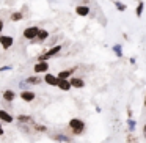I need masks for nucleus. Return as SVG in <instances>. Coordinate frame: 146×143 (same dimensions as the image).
Segmentation results:
<instances>
[{"label":"nucleus","instance_id":"obj_1","mask_svg":"<svg viewBox=\"0 0 146 143\" xmlns=\"http://www.w3.org/2000/svg\"><path fill=\"white\" fill-rule=\"evenodd\" d=\"M69 129L72 130V134L74 135H82L83 132H85V121L83 120H80V118H72V120L69 121Z\"/></svg>","mask_w":146,"mask_h":143},{"label":"nucleus","instance_id":"obj_2","mask_svg":"<svg viewBox=\"0 0 146 143\" xmlns=\"http://www.w3.org/2000/svg\"><path fill=\"white\" fill-rule=\"evenodd\" d=\"M61 49H63V46L61 44H57V46H52L49 51H46L44 54H41L38 57V61H49L52 57H55V55H58L61 52Z\"/></svg>","mask_w":146,"mask_h":143},{"label":"nucleus","instance_id":"obj_3","mask_svg":"<svg viewBox=\"0 0 146 143\" xmlns=\"http://www.w3.org/2000/svg\"><path fill=\"white\" fill-rule=\"evenodd\" d=\"M39 27L38 25H32V27H27L25 30L22 32V36L25 39H32V41H35L36 39V36H38V33H39Z\"/></svg>","mask_w":146,"mask_h":143},{"label":"nucleus","instance_id":"obj_4","mask_svg":"<svg viewBox=\"0 0 146 143\" xmlns=\"http://www.w3.org/2000/svg\"><path fill=\"white\" fill-rule=\"evenodd\" d=\"M13 44H14V38H13V36H10V35H0V46H2L5 51H8Z\"/></svg>","mask_w":146,"mask_h":143},{"label":"nucleus","instance_id":"obj_5","mask_svg":"<svg viewBox=\"0 0 146 143\" xmlns=\"http://www.w3.org/2000/svg\"><path fill=\"white\" fill-rule=\"evenodd\" d=\"M76 14L79 17H86L91 14V8H90V5H77L76 7Z\"/></svg>","mask_w":146,"mask_h":143},{"label":"nucleus","instance_id":"obj_6","mask_svg":"<svg viewBox=\"0 0 146 143\" xmlns=\"http://www.w3.org/2000/svg\"><path fill=\"white\" fill-rule=\"evenodd\" d=\"M49 61H38V63L33 66V71H35V74H42V72H47L49 71Z\"/></svg>","mask_w":146,"mask_h":143},{"label":"nucleus","instance_id":"obj_7","mask_svg":"<svg viewBox=\"0 0 146 143\" xmlns=\"http://www.w3.org/2000/svg\"><path fill=\"white\" fill-rule=\"evenodd\" d=\"M44 82L47 83V85H50V86H57L58 85V76H54V74H50V72H46Z\"/></svg>","mask_w":146,"mask_h":143},{"label":"nucleus","instance_id":"obj_8","mask_svg":"<svg viewBox=\"0 0 146 143\" xmlns=\"http://www.w3.org/2000/svg\"><path fill=\"white\" fill-rule=\"evenodd\" d=\"M71 85H72V88H77V90H80V88H83L85 86V80L82 79V77H79V76H76V77H71Z\"/></svg>","mask_w":146,"mask_h":143},{"label":"nucleus","instance_id":"obj_9","mask_svg":"<svg viewBox=\"0 0 146 143\" xmlns=\"http://www.w3.org/2000/svg\"><path fill=\"white\" fill-rule=\"evenodd\" d=\"M57 86L61 90V91H69V90L72 88L69 79H58V85H57Z\"/></svg>","mask_w":146,"mask_h":143},{"label":"nucleus","instance_id":"obj_10","mask_svg":"<svg viewBox=\"0 0 146 143\" xmlns=\"http://www.w3.org/2000/svg\"><path fill=\"white\" fill-rule=\"evenodd\" d=\"M21 98L25 102H32V101H35V93L30 91V90H24V91L21 93Z\"/></svg>","mask_w":146,"mask_h":143},{"label":"nucleus","instance_id":"obj_11","mask_svg":"<svg viewBox=\"0 0 146 143\" xmlns=\"http://www.w3.org/2000/svg\"><path fill=\"white\" fill-rule=\"evenodd\" d=\"M49 36H50V33H49L46 29H41L35 41H38V43H44V41H47V39H49Z\"/></svg>","mask_w":146,"mask_h":143},{"label":"nucleus","instance_id":"obj_12","mask_svg":"<svg viewBox=\"0 0 146 143\" xmlns=\"http://www.w3.org/2000/svg\"><path fill=\"white\" fill-rule=\"evenodd\" d=\"M76 69L77 68H72V69H63V71H60L57 76H58V79H71V77H72V72Z\"/></svg>","mask_w":146,"mask_h":143},{"label":"nucleus","instance_id":"obj_13","mask_svg":"<svg viewBox=\"0 0 146 143\" xmlns=\"http://www.w3.org/2000/svg\"><path fill=\"white\" fill-rule=\"evenodd\" d=\"M143 11H145V2H141V0H137V8H135V16L138 17H141V14H143Z\"/></svg>","mask_w":146,"mask_h":143},{"label":"nucleus","instance_id":"obj_14","mask_svg":"<svg viewBox=\"0 0 146 143\" xmlns=\"http://www.w3.org/2000/svg\"><path fill=\"white\" fill-rule=\"evenodd\" d=\"M113 5H115V8H116V11H119V13H124V11L127 10V5L124 3V2H121V0H115Z\"/></svg>","mask_w":146,"mask_h":143},{"label":"nucleus","instance_id":"obj_15","mask_svg":"<svg viewBox=\"0 0 146 143\" xmlns=\"http://www.w3.org/2000/svg\"><path fill=\"white\" fill-rule=\"evenodd\" d=\"M42 80H44V79H41V77H38V76H32V77H27L25 82L29 83V85H39Z\"/></svg>","mask_w":146,"mask_h":143},{"label":"nucleus","instance_id":"obj_16","mask_svg":"<svg viewBox=\"0 0 146 143\" xmlns=\"http://www.w3.org/2000/svg\"><path fill=\"white\" fill-rule=\"evenodd\" d=\"M111 51H113V54L116 55L118 58L123 57V46H121V44H113V46H111Z\"/></svg>","mask_w":146,"mask_h":143},{"label":"nucleus","instance_id":"obj_17","mask_svg":"<svg viewBox=\"0 0 146 143\" xmlns=\"http://www.w3.org/2000/svg\"><path fill=\"white\" fill-rule=\"evenodd\" d=\"M0 120L5 121V123H11V121H13V116H11V115L8 113V112L0 110Z\"/></svg>","mask_w":146,"mask_h":143},{"label":"nucleus","instance_id":"obj_18","mask_svg":"<svg viewBox=\"0 0 146 143\" xmlns=\"http://www.w3.org/2000/svg\"><path fill=\"white\" fill-rule=\"evenodd\" d=\"M14 98H16V94H14L13 90H7V91H3V99L5 101L11 102V101H14Z\"/></svg>","mask_w":146,"mask_h":143},{"label":"nucleus","instance_id":"obj_19","mask_svg":"<svg viewBox=\"0 0 146 143\" xmlns=\"http://www.w3.org/2000/svg\"><path fill=\"white\" fill-rule=\"evenodd\" d=\"M10 19L13 21V22H19V21L24 19V13H22V11H16V13H13L10 16Z\"/></svg>","mask_w":146,"mask_h":143},{"label":"nucleus","instance_id":"obj_20","mask_svg":"<svg viewBox=\"0 0 146 143\" xmlns=\"http://www.w3.org/2000/svg\"><path fill=\"white\" fill-rule=\"evenodd\" d=\"M54 140H57V142H66V143H69L71 142V138L68 135H63V134H55L54 137H52Z\"/></svg>","mask_w":146,"mask_h":143},{"label":"nucleus","instance_id":"obj_21","mask_svg":"<svg viewBox=\"0 0 146 143\" xmlns=\"http://www.w3.org/2000/svg\"><path fill=\"white\" fill-rule=\"evenodd\" d=\"M17 120L21 121V123H33V120L30 116H25V115H19L17 116Z\"/></svg>","mask_w":146,"mask_h":143},{"label":"nucleus","instance_id":"obj_22","mask_svg":"<svg viewBox=\"0 0 146 143\" xmlns=\"http://www.w3.org/2000/svg\"><path fill=\"white\" fill-rule=\"evenodd\" d=\"M33 127H35V130H38V132H46V130H47V127L41 126V124H33Z\"/></svg>","mask_w":146,"mask_h":143},{"label":"nucleus","instance_id":"obj_23","mask_svg":"<svg viewBox=\"0 0 146 143\" xmlns=\"http://www.w3.org/2000/svg\"><path fill=\"white\" fill-rule=\"evenodd\" d=\"M127 124H129V129H130V130H133V129H135V121H133L132 118H129V121H127Z\"/></svg>","mask_w":146,"mask_h":143},{"label":"nucleus","instance_id":"obj_24","mask_svg":"<svg viewBox=\"0 0 146 143\" xmlns=\"http://www.w3.org/2000/svg\"><path fill=\"white\" fill-rule=\"evenodd\" d=\"M127 142H129V143H137V140L133 138V137H129V138H127Z\"/></svg>","mask_w":146,"mask_h":143},{"label":"nucleus","instance_id":"obj_25","mask_svg":"<svg viewBox=\"0 0 146 143\" xmlns=\"http://www.w3.org/2000/svg\"><path fill=\"white\" fill-rule=\"evenodd\" d=\"M2 30H3V21L0 19V35H2Z\"/></svg>","mask_w":146,"mask_h":143},{"label":"nucleus","instance_id":"obj_26","mask_svg":"<svg viewBox=\"0 0 146 143\" xmlns=\"http://www.w3.org/2000/svg\"><path fill=\"white\" fill-rule=\"evenodd\" d=\"M8 69H11V66H3V68H0V71H8Z\"/></svg>","mask_w":146,"mask_h":143},{"label":"nucleus","instance_id":"obj_27","mask_svg":"<svg viewBox=\"0 0 146 143\" xmlns=\"http://www.w3.org/2000/svg\"><path fill=\"white\" fill-rule=\"evenodd\" d=\"M143 137H145V140H146V124L143 126Z\"/></svg>","mask_w":146,"mask_h":143},{"label":"nucleus","instance_id":"obj_28","mask_svg":"<svg viewBox=\"0 0 146 143\" xmlns=\"http://www.w3.org/2000/svg\"><path fill=\"white\" fill-rule=\"evenodd\" d=\"M0 135H3V127H2V124H0Z\"/></svg>","mask_w":146,"mask_h":143},{"label":"nucleus","instance_id":"obj_29","mask_svg":"<svg viewBox=\"0 0 146 143\" xmlns=\"http://www.w3.org/2000/svg\"><path fill=\"white\" fill-rule=\"evenodd\" d=\"M143 104H145V107H146V93H145V102H143Z\"/></svg>","mask_w":146,"mask_h":143}]
</instances>
